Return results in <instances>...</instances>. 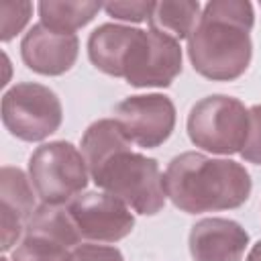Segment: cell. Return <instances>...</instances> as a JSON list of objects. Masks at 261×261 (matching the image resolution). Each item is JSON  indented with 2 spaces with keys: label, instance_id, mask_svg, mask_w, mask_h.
Returning <instances> with one entry per match:
<instances>
[{
  "label": "cell",
  "instance_id": "13",
  "mask_svg": "<svg viewBox=\"0 0 261 261\" xmlns=\"http://www.w3.org/2000/svg\"><path fill=\"white\" fill-rule=\"evenodd\" d=\"M135 35V27L114 22H104L98 29H94L88 39V57L94 63V67L108 75L122 77L124 59Z\"/></svg>",
  "mask_w": 261,
  "mask_h": 261
},
{
  "label": "cell",
  "instance_id": "14",
  "mask_svg": "<svg viewBox=\"0 0 261 261\" xmlns=\"http://www.w3.org/2000/svg\"><path fill=\"white\" fill-rule=\"evenodd\" d=\"M130 141L120 130L114 118H102L92 122L82 137V155L86 159L88 171H96L106 159H110L116 151L128 149Z\"/></svg>",
  "mask_w": 261,
  "mask_h": 261
},
{
  "label": "cell",
  "instance_id": "7",
  "mask_svg": "<svg viewBox=\"0 0 261 261\" xmlns=\"http://www.w3.org/2000/svg\"><path fill=\"white\" fill-rule=\"evenodd\" d=\"M181 71L179 41L155 31H141L130 43L122 77L135 88H165Z\"/></svg>",
  "mask_w": 261,
  "mask_h": 261
},
{
  "label": "cell",
  "instance_id": "12",
  "mask_svg": "<svg viewBox=\"0 0 261 261\" xmlns=\"http://www.w3.org/2000/svg\"><path fill=\"white\" fill-rule=\"evenodd\" d=\"M35 210L31 179L18 167L4 165L0 169V247L4 253L16 245L27 220Z\"/></svg>",
  "mask_w": 261,
  "mask_h": 261
},
{
  "label": "cell",
  "instance_id": "9",
  "mask_svg": "<svg viewBox=\"0 0 261 261\" xmlns=\"http://www.w3.org/2000/svg\"><path fill=\"white\" fill-rule=\"evenodd\" d=\"M67 212L80 237L88 241L116 243L135 226V216L128 206L108 192L80 194L67 204Z\"/></svg>",
  "mask_w": 261,
  "mask_h": 261
},
{
  "label": "cell",
  "instance_id": "24",
  "mask_svg": "<svg viewBox=\"0 0 261 261\" xmlns=\"http://www.w3.org/2000/svg\"><path fill=\"white\" fill-rule=\"evenodd\" d=\"M0 261H10V259H6V257H2V259H0Z\"/></svg>",
  "mask_w": 261,
  "mask_h": 261
},
{
  "label": "cell",
  "instance_id": "6",
  "mask_svg": "<svg viewBox=\"0 0 261 261\" xmlns=\"http://www.w3.org/2000/svg\"><path fill=\"white\" fill-rule=\"evenodd\" d=\"M63 120L57 94L43 84L22 82L2 96V122L6 130L27 143L53 135Z\"/></svg>",
  "mask_w": 261,
  "mask_h": 261
},
{
  "label": "cell",
  "instance_id": "22",
  "mask_svg": "<svg viewBox=\"0 0 261 261\" xmlns=\"http://www.w3.org/2000/svg\"><path fill=\"white\" fill-rule=\"evenodd\" d=\"M75 261H124L118 249L104 245H77L73 247Z\"/></svg>",
  "mask_w": 261,
  "mask_h": 261
},
{
  "label": "cell",
  "instance_id": "5",
  "mask_svg": "<svg viewBox=\"0 0 261 261\" xmlns=\"http://www.w3.org/2000/svg\"><path fill=\"white\" fill-rule=\"evenodd\" d=\"M84 155L67 141H51L35 149L29 159V179L43 204H69L88 186Z\"/></svg>",
  "mask_w": 261,
  "mask_h": 261
},
{
  "label": "cell",
  "instance_id": "8",
  "mask_svg": "<svg viewBox=\"0 0 261 261\" xmlns=\"http://www.w3.org/2000/svg\"><path fill=\"white\" fill-rule=\"evenodd\" d=\"M114 120L130 143L143 149H155L173 133L175 106L163 94L128 96L116 104Z\"/></svg>",
  "mask_w": 261,
  "mask_h": 261
},
{
  "label": "cell",
  "instance_id": "20",
  "mask_svg": "<svg viewBox=\"0 0 261 261\" xmlns=\"http://www.w3.org/2000/svg\"><path fill=\"white\" fill-rule=\"evenodd\" d=\"M241 157L249 163L261 165V104L249 108V133L241 149Z\"/></svg>",
  "mask_w": 261,
  "mask_h": 261
},
{
  "label": "cell",
  "instance_id": "3",
  "mask_svg": "<svg viewBox=\"0 0 261 261\" xmlns=\"http://www.w3.org/2000/svg\"><path fill=\"white\" fill-rule=\"evenodd\" d=\"M90 177L98 188L118 198L139 214H157L167 198L157 161L153 157L133 153L130 147L116 151L96 171H92Z\"/></svg>",
  "mask_w": 261,
  "mask_h": 261
},
{
  "label": "cell",
  "instance_id": "1",
  "mask_svg": "<svg viewBox=\"0 0 261 261\" xmlns=\"http://www.w3.org/2000/svg\"><path fill=\"white\" fill-rule=\"evenodd\" d=\"M253 6L245 0H212L188 37L192 67L206 80L230 82L241 77L253 55Z\"/></svg>",
  "mask_w": 261,
  "mask_h": 261
},
{
  "label": "cell",
  "instance_id": "15",
  "mask_svg": "<svg viewBox=\"0 0 261 261\" xmlns=\"http://www.w3.org/2000/svg\"><path fill=\"white\" fill-rule=\"evenodd\" d=\"M24 237H37L47 239L53 243H59L63 247H77L80 245V232L67 212V208L41 204L31 218L24 224Z\"/></svg>",
  "mask_w": 261,
  "mask_h": 261
},
{
  "label": "cell",
  "instance_id": "23",
  "mask_svg": "<svg viewBox=\"0 0 261 261\" xmlns=\"http://www.w3.org/2000/svg\"><path fill=\"white\" fill-rule=\"evenodd\" d=\"M245 261H261V241L251 247V251H249V255H247Z\"/></svg>",
  "mask_w": 261,
  "mask_h": 261
},
{
  "label": "cell",
  "instance_id": "2",
  "mask_svg": "<svg viewBox=\"0 0 261 261\" xmlns=\"http://www.w3.org/2000/svg\"><path fill=\"white\" fill-rule=\"evenodd\" d=\"M163 188L175 208L200 214L243 206L253 184L241 163L188 151L169 161L163 173Z\"/></svg>",
  "mask_w": 261,
  "mask_h": 261
},
{
  "label": "cell",
  "instance_id": "4",
  "mask_svg": "<svg viewBox=\"0 0 261 261\" xmlns=\"http://www.w3.org/2000/svg\"><path fill=\"white\" fill-rule=\"evenodd\" d=\"M249 133V108L232 96L214 94L196 102L188 114L190 141L210 153H241Z\"/></svg>",
  "mask_w": 261,
  "mask_h": 261
},
{
  "label": "cell",
  "instance_id": "10",
  "mask_svg": "<svg viewBox=\"0 0 261 261\" xmlns=\"http://www.w3.org/2000/svg\"><path fill=\"white\" fill-rule=\"evenodd\" d=\"M80 41L75 33H59L43 22L33 24L20 43V57L29 69L41 75H61L77 59Z\"/></svg>",
  "mask_w": 261,
  "mask_h": 261
},
{
  "label": "cell",
  "instance_id": "11",
  "mask_svg": "<svg viewBox=\"0 0 261 261\" xmlns=\"http://www.w3.org/2000/svg\"><path fill=\"white\" fill-rule=\"evenodd\" d=\"M247 245V230L228 218H202L190 230L194 261H241Z\"/></svg>",
  "mask_w": 261,
  "mask_h": 261
},
{
  "label": "cell",
  "instance_id": "21",
  "mask_svg": "<svg viewBox=\"0 0 261 261\" xmlns=\"http://www.w3.org/2000/svg\"><path fill=\"white\" fill-rule=\"evenodd\" d=\"M153 4L155 2H110V4H104V10L118 20L143 22V20H149Z\"/></svg>",
  "mask_w": 261,
  "mask_h": 261
},
{
  "label": "cell",
  "instance_id": "18",
  "mask_svg": "<svg viewBox=\"0 0 261 261\" xmlns=\"http://www.w3.org/2000/svg\"><path fill=\"white\" fill-rule=\"evenodd\" d=\"M10 261H75V259H73V251H69L59 243L37 237H24L22 243L12 251Z\"/></svg>",
  "mask_w": 261,
  "mask_h": 261
},
{
  "label": "cell",
  "instance_id": "16",
  "mask_svg": "<svg viewBox=\"0 0 261 261\" xmlns=\"http://www.w3.org/2000/svg\"><path fill=\"white\" fill-rule=\"evenodd\" d=\"M200 18V4L194 0H163L155 2L149 27L155 33H161L165 37H171L175 41L188 39L198 24Z\"/></svg>",
  "mask_w": 261,
  "mask_h": 261
},
{
  "label": "cell",
  "instance_id": "19",
  "mask_svg": "<svg viewBox=\"0 0 261 261\" xmlns=\"http://www.w3.org/2000/svg\"><path fill=\"white\" fill-rule=\"evenodd\" d=\"M33 12L31 2H20V0H2L0 2V39L6 43L14 35H18Z\"/></svg>",
  "mask_w": 261,
  "mask_h": 261
},
{
  "label": "cell",
  "instance_id": "17",
  "mask_svg": "<svg viewBox=\"0 0 261 261\" xmlns=\"http://www.w3.org/2000/svg\"><path fill=\"white\" fill-rule=\"evenodd\" d=\"M104 8L100 2H39L41 22L59 33H73L86 27Z\"/></svg>",
  "mask_w": 261,
  "mask_h": 261
}]
</instances>
